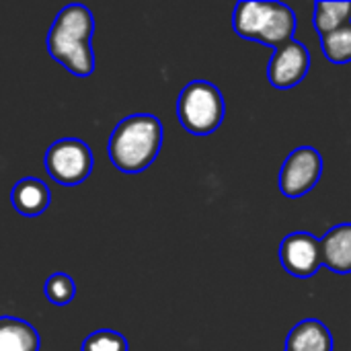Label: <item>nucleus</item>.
<instances>
[{
	"label": "nucleus",
	"instance_id": "nucleus-14",
	"mask_svg": "<svg viewBox=\"0 0 351 351\" xmlns=\"http://www.w3.org/2000/svg\"><path fill=\"white\" fill-rule=\"evenodd\" d=\"M321 47L325 58L333 64L351 62V23L337 31L321 35Z\"/></svg>",
	"mask_w": 351,
	"mask_h": 351
},
{
	"label": "nucleus",
	"instance_id": "nucleus-7",
	"mask_svg": "<svg viewBox=\"0 0 351 351\" xmlns=\"http://www.w3.org/2000/svg\"><path fill=\"white\" fill-rule=\"evenodd\" d=\"M311 70V53L302 41H288L274 49L269 66H267V78L274 88L288 90L298 86Z\"/></svg>",
	"mask_w": 351,
	"mask_h": 351
},
{
	"label": "nucleus",
	"instance_id": "nucleus-3",
	"mask_svg": "<svg viewBox=\"0 0 351 351\" xmlns=\"http://www.w3.org/2000/svg\"><path fill=\"white\" fill-rule=\"evenodd\" d=\"M232 29L243 39L259 41L276 49L294 39L296 14L284 2L243 0L234 8Z\"/></svg>",
	"mask_w": 351,
	"mask_h": 351
},
{
	"label": "nucleus",
	"instance_id": "nucleus-4",
	"mask_svg": "<svg viewBox=\"0 0 351 351\" xmlns=\"http://www.w3.org/2000/svg\"><path fill=\"white\" fill-rule=\"evenodd\" d=\"M224 97L220 88L208 80H191L177 99V117L193 136H210L224 121Z\"/></svg>",
	"mask_w": 351,
	"mask_h": 351
},
{
	"label": "nucleus",
	"instance_id": "nucleus-8",
	"mask_svg": "<svg viewBox=\"0 0 351 351\" xmlns=\"http://www.w3.org/2000/svg\"><path fill=\"white\" fill-rule=\"evenodd\" d=\"M282 267L294 278H311L323 267L321 241L311 232H292L280 245Z\"/></svg>",
	"mask_w": 351,
	"mask_h": 351
},
{
	"label": "nucleus",
	"instance_id": "nucleus-1",
	"mask_svg": "<svg viewBox=\"0 0 351 351\" xmlns=\"http://www.w3.org/2000/svg\"><path fill=\"white\" fill-rule=\"evenodd\" d=\"M93 31L95 19L93 12L84 4H68L64 6L47 33V51L74 76H90L95 70V53H93Z\"/></svg>",
	"mask_w": 351,
	"mask_h": 351
},
{
	"label": "nucleus",
	"instance_id": "nucleus-6",
	"mask_svg": "<svg viewBox=\"0 0 351 351\" xmlns=\"http://www.w3.org/2000/svg\"><path fill=\"white\" fill-rule=\"evenodd\" d=\"M323 175V156L311 146H300L288 154L280 171V191L298 199L315 189Z\"/></svg>",
	"mask_w": 351,
	"mask_h": 351
},
{
	"label": "nucleus",
	"instance_id": "nucleus-5",
	"mask_svg": "<svg viewBox=\"0 0 351 351\" xmlns=\"http://www.w3.org/2000/svg\"><path fill=\"white\" fill-rule=\"evenodd\" d=\"M45 171L58 185H80L93 171V152L80 138L56 140L45 152Z\"/></svg>",
	"mask_w": 351,
	"mask_h": 351
},
{
	"label": "nucleus",
	"instance_id": "nucleus-11",
	"mask_svg": "<svg viewBox=\"0 0 351 351\" xmlns=\"http://www.w3.org/2000/svg\"><path fill=\"white\" fill-rule=\"evenodd\" d=\"M286 351H333V335L325 323L306 319L290 331Z\"/></svg>",
	"mask_w": 351,
	"mask_h": 351
},
{
	"label": "nucleus",
	"instance_id": "nucleus-9",
	"mask_svg": "<svg viewBox=\"0 0 351 351\" xmlns=\"http://www.w3.org/2000/svg\"><path fill=\"white\" fill-rule=\"evenodd\" d=\"M10 204L14 210L25 218H37L41 216L49 204H51V191L49 187L37 179V177H25L14 183L10 191Z\"/></svg>",
	"mask_w": 351,
	"mask_h": 351
},
{
	"label": "nucleus",
	"instance_id": "nucleus-12",
	"mask_svg": "<svg viewBox=\"0 0 351 351\" xmlns=\"http://www.w3.org/2000/svg\"><path fill=\"white\" fill-rule=\"evenodd\" d=\"M37 329L14 317H0V351H39Z\"/></svg>",
	"mask_w": 351,
	"mask_h": 351
},
{
	"label": "nucleus",
	"instance_id": "nucleus-10",
	"mask_svg": "<svg viewBox=\"0 0 351 351\" xmlns=\"http://www.w3.org/2000/svg\"><path fill=\"white\" fill-rule=\"evenodd\" d=\"M323 265L335 274H351V224H337L321 239Z\"/></svg>",
	"mask_w": 351,
	"mask_h": 351
},
{
	"label": "nucleus",
	"instance_id": "nucleus-2",
	"mask_svg": "<svg viewBox=\"0 0 351 351\" xmlns=\"http://www.w3.org/2000/svg\"><path fill=\"white\" fill-rule=\"evenodd\" d=\"M162 146V123L156 115L136 113L121 119L109 136L107 152L121 173H142L158 156Z\"/></svg>",
	"mask_w": 351,
	"mask_h": 351
},
{
	"label": "nucleus",
	"instance_id": "nucleus-13",
	"mask_svg": "<svg viewBox=\"0 0 351 351\" xmlns=\"http://www.w3.org/2000/svg\"><path fill=\"white\" fill-rule=\"evenodd\" d=\"M351 23V0L350 2H315L313 25L321 35L337 31Z\"/></svg>",
	"mask_w": 351,
	"mask_h": 351
},
{
	"label": "nucleus",
	"instance_id": "nucleus-16",
	"mask_svg": "<svg viewBox=\"0 0 351 351\" xmlns=\"http://www.w3.org/2000/svg\"><path fill=\"white\" fill-rule=\"evenodd\" d=\"M82 351H128V341L117 331L101 329L84 339Z\"/></svg>",
	"mask_w": 351,
	"mask_h": 351
},
{
	"label": "nucleus",
	"instance_id": "nucleus-15",
	"mask_svg": "<svg viewBox=\"0 0 351 351\" xmlns=\"http://www.w3.org/2000/svg\"><path fill=\"white\" fill-rule=\"evenodd\" d=\"M43 294H45V298L51 304L66 306L76 296V284H74V280L68 274L60 271V274H53V276L47 278V282L43 286Z\"/></svg>",
	"mask_w": 351,
	"mask_h": 351
}]
</instances>
